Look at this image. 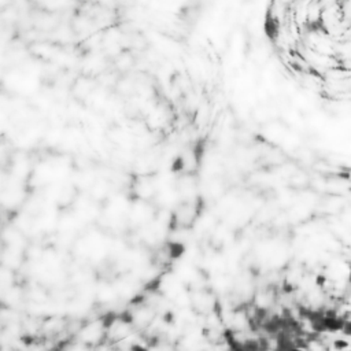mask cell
<instances>
[{
	"label": "cell",
	"instance_id": "obj_1",
	"mask_svg": "<svg viewBox=\"0 0 351 351\" xmlns=\"http://www.w3.org/2000/svg\"><path fill=\"white\" fill-rule=\"evenodd\" d=\"M261 26L284 64L324 77L350 63V0H261Z\"/></svg>",
	"mask_w": 351,
	"mask_h": 351
}]
</instances>
